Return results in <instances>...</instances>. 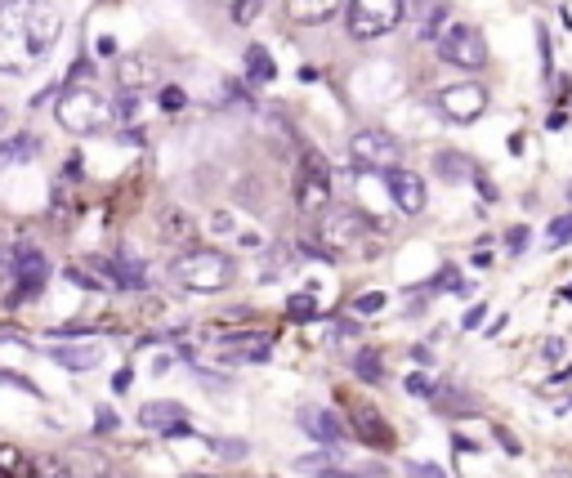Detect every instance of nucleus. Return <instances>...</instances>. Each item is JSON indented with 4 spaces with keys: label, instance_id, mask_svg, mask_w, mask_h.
<instances>
[{
    "label": "nucleus",
    "instance_id": "f257e3e1",
    "mask_svg": "<svg viewBox=\"0 0 572 478\" xmlns=\"http://www.w3.org/2000/svg\"><path fill=\"white\" fill-rule=\"evenodd\" d=\"M170 277L193 295H215L233 282V260L224 251H215V246H193V251H184L170 264Z\"/></svg>",
    "mask_w": 572,
    "mask_h": 478
},
{
    "label": "nucleus",
    "instance_id": "f03ea898",
    "mask_svg": "<svg viewBox=\"0 0 572 478\" xmlns=\"http://www.w3.org/2000/svg\"><path fill=\"white\" fill-rule=\"evenodd\" d=\"M54 117L68 135H99V130L112 126V103L94 85H63Z\"/></svg>",
    "mask_w": 572,
    "mask_h": 478
},
{
    "label": "nucleus",
    "instance_id": "7ed1b4c3",
    "mask_svg": "<svg viewBox=\"0 0 572 478\" xmlns=\"http://www.w3.org/2000/svg\"><path fill=\"white\" fill-rule=\"evenodd\" d=\"M407 18V0H345V27L354 41H380Z\"/></svg>",
    "mask_w": 572,
    "mask_h": 478
},
{
    "label": "nucleus",
    "instance_id": "20e7f679",
    "mask_svg": "<svg viewBox=\"0 0 572 478\" xmlns=\"http://www.w3.org/2000/svg\"><path fill=\"white\" fill-rule=\"evenodd\" d=\"M434 50L443 63H452V68H465V72H479L483 63H488V41H483L479 27L470 23H452L443 27V32L434 36Z\"/></svg>",
    "mask_w": 572,
    "mask_h": 478
},
{
    "label": "nucleus",
    "instance_id": "39448f33",
    "mask_svg": "<svg viewBox=\"0 0 572 478\" xmlns=\"http://www.w3.org/2000/svg\"><path fill=\"white\" fill-rule=\"evenodd\" d=\"M349 161H354V170H376V175H389V170H398V161H403V143H398L389 130H358L354 139H349Z\"/></svg>",
    "mask_w": 572,
    "mask_h": 478
},
{
    "label": "nucleus",
    "instance_id": "423d86ee",
    "mask_svg": "<svg viewBox=\"0 0 572 478\" xmlns=\"http://www.w3.org/2000/svg\"><path fill=\"white\" fill-rule=\"evenodd\" d=\"M295 206H300L304 215H322V210L331 206V166H327V157H318V152H304V161H300Z\"/></svg>",
    "mask_w": 572,
    "mask_h": 478
},
{
    "label": "nucleus",
    "instance_id": "0eeeda50",
    "mask_svg": "<svg viewBox=\"0 0 572 478\" xmlns=\"http://www.w3.org/2000/svg\"><path fill=\"white\" fill-rule=\"evenodd\" d=\"M18 14H23L27 41H32V54L45 59L54 50V41L63 36V14L54 0H18Z\"/></svg>",
    "mask_w": 572,
    "mask_h": 478
},
{
    "label": "nucleus",
    "instance_id": "6e6552de",
    "mask_svg": "<svg viewBox=\"0 0 572 478\" xmlns=\"http://www.w3.org/2000/svg\"><path fill=\"white\" fill-rule=\"evenodd\" d=\"M362 228H367V215L354 206H327L318 215V237H322V251L336 260V251H349V246L362 237Z\"/></svg>",
    "mask_w": 572,
    "mask_h": 478
},
{
    "label": "nucleus",
    "instance_id": "1a4fd4ad",
    "mask_svg": "<svg viewBox=\"0 0 572 478\" xmlns=\"http://www.w3.org/2000/svg\"><path fill=\"white\" fill-rule=\"evenodd\" d=\"M36 63L32 41H27V27L18 5L0 9V72H27Z\"/></svg>",
    "mask_w": 572,
    "mask_h": 478
},
{
    "label": "nucleus",
    "instance_id": "9d476101",
    "mask_svg": "<svg viewBox=\"0 0 572 478\" xmlns=\"http://www.w3.org/2000/svg\"><path fill=\"white\" fill-rule=\"evenodd\" d=\"M9 273H14V286H18V291L9 295V304H27L45 291V282H50V260H45L36 246H14Z\"/></svg>",
    "mask_w": 572,
    "mask_h": 478
},
{
    "label": "nucleus",
    "instance_id": "9b49d317",
    "mask_svg": "<svg viewBox=\"0 0 572 478\" xmlns=\"http://www.w3.org/2000/svg\"><path fill=\"white\" fill-rule=\"evenodd\" d=\"M438 112H443L452 126H470L488 112V90L479 81H456L447 90H438Z\"/></svg>",
    "mask_w": 572,
    "mask_h": 478
},
{
    "label": "nucleus",
    "instance_id": "f8f14e48",
    "mask_svg": "<svg viewBox=\"0 0 572 478\" xmlns=\"http://www.w3.org/2000/svg\"><path fill=\"white\" fill-rule=\"evenodd\" d=\"M300 429L322 447H336L349 438V425L340 420V411H331V407H300Z\"/></svg>",
    "mask_w": 572,
    "mask_h": 478
},
{
    "label": "nucleus",
    "instance_id": "ddd939ff",
    "mask_svg": "<svg viewBox=\"0 0 572 478\" xmlns=\"http://www.w3.org/2000/svg\"><path fill=\"white\" fill-rule=\"evenodd\" d=\"M385 188H389V197H394V206L403 210V215H421L425 210V179L416 175V170H389L385 175Z\"/></svg>",
    "mask_w": 572,
    "mask_h": 478
},
{
    "label": "nucleus",
    "instance_id": "4468645a",
    "mask_svg": "<svg viewBox=\"0 0 572 478\" xmlns=\"http://www.w3.org/2000/svg\"><path fill=\"white\" fill-rule=\"evenodd\" d=\"M50 358L63 362L68 371H94L103 362V349H99V344H90V340H81V344L59 340V344H50Z\"/></svg>",
    "mask_w": 572,
    "mask_h": 478
},
{
    "label": "nucleus",
    "instance_id": "2eb2a0df",
    "mask_svg": "<svg viewBox=\"0 0 572 478\" xmlns=\"http://www.w3.org/2000/svg\"><path fill=\"white\" fill-rule=\"evenodd\" d=\"M345 9V0H286V18L300 27H318L331 23V18Z\"/></svg>",
    "mask_w": 572,
    "mask_h": 478
},
{
    "label": "nucleus",
    "instance_id": "dca6fc26",
    "mask_svg": "<svg viewBox=\"0 0 572 478\" xmlns=\"http://www.w3.org/2000/svg\"><path fill=\"white\" fill-rule=\"evenodd\" d=\"M447 0H412V5H407V14L416 18V41H434L438 36V27L447 23Z\"/></svg>",
    "mask_w": 572,
    "mask_h": 478
},
{
    "label": "nucleus",
    "instance_id": "f3484780",
    "mask_svg": "<svg viewBox=\"0 0 572 478\" xmlns=\"http://www.w3.org/2000/svg\"><path fill=\"white\" fill-rule=\"evenodd\" d=\"M184 420L188 416H184V407H179V403H148V407H139V425L152 429V434H161V438H166L175 425H184Z\"/></svg>",
    "mask_w": 572,
    "mask_h": 478
},
{
    "label": "nucleus",
    "instance_id": "a211bd4d",
    "mask_svg": "<svg viewBox=\"0 0 572 478\" xmlns=\"http://www.w3.org/2000/svg\"><path fill=\"white\" fill-rule=\"evenodd\" d=\"M41 152V139L36 135H9L5 143H0V170H9V166H27V161Z\"/></svg>",
    "mask_w": 572,
    "mask_h": 478
},
{
    "label": "nucleus",
    "instance_id": "6ab92c4d",
    "mask_svg": "<svg viewBox=\"0 0 572 478\" xmlns=\"http://www.w3.org/2000/svg\"><path fill=\"white\" fill-rule=\"evenodd\" d=\"M224 362H269V340H264V336H233V340H224Z\"/></svg>",
    "mask_w": 572,
    "mask_h": 478
},
{
    "label": "nucleus",
    "instance_id": "aec40b11",
    "mask_svg": "<svg viewBox=\"0 0 572 478\" xmlns=\"http://www.w3.org/2000/svg\"><path fill=\"white\" fill-rule=\"evenodd\" d=\"M354 425H358V438H362V443H371V447H385V443H389V425H385V420H380L371 407H358V411H354Z\"/></svg>",
    "mask_w": 572,
    "mask_h": 478
},
{
    "label": "nucleus",
    "instance_id": "412c9836",
    "mask_svg": "<svg viewBox=\"0 0 572 478\" xmlns=\"http://www.w3.org/2000/svg\"><path fill=\"white\" fill-rule=\"evenodd\" d=\"M246 76H251L255 85H269L273 76H278V63L269 59V50H264V45H251V50H246Z\"/></svg>",
    "mask_w": 572,
    "mask_h": 478
},
{
    "label": "nucleus",
    "instance_id": "4be33fe9",
    "mask_svg": "<svg viewBox=\"0 0 572 478\" xmlns=\"http://www.w3.org/2000/svg\"><path fill=\"white\" fill-rule=\"evenodd\" d=\"M434 170L443 179H452V184H465V170H470V161L461 157V152H438L434 157Z\"/></svg>",
    "mask_w": 572,
    "mask_h": 478
},
{
    "label": "nucleus",
    "instance_id": "5701e85b",
    "mask_svg": "<svg viewBox=\"0 0 572 478\" xmlns=\"http://www.w3.org/2000/svg\"><path fill=\"white\" fill-rule=\"evenodd\" d=\"M143 81H148V63H143V59H126V63H121V90L139 94Z\"/></svg>",
    "mask_w": 572,
    "mask_h": 478
},
{
    "label": "nucleus",
    "instance_id": "b1692460",
    "mask_svg": "<svg viewBox=\"0 0 572 478\" xmlns=\"http://www.w3.org/2000/svg\"><path fill=\"white\" fill-rule=\"evenodd\" d=\"M295 470H300V474H313V478H318V474L336 470V452H331V447H327V452H313V456H300V461H295Z\"/></svg>",
    "mask_w": 572,
    "mask_h": 478
},
{
    "label": "nucleus",
    "instance_id": "393cba45",
    "mask_svg": "<svg viewBox=\"0 0 572 478\" xmlns=\"http://www.w3.org/2000/svg\"><path fill=\"white\" fill-rule=\"evenodd\" d=\"M161 233H166L170 242H188V237H193V219H188L184 210H170L166 224H161Z\"/></svg>",
    "mask_w": 572,
    "mask_h": 478
},
{
    "label": "nucleus",
    "instance_id": "a878e982",
    "mask_svg": "<svg viewBox=\"0 0 572 478\" xmlns=\"http://www.w3.org/2000/svg\"><path fill=\"white\" fill-rule=\"evenodd\" d=\"M139 94H121L117 103H112V121H121V126H135L139 121Z\"/></svg>",
    "mask_w": 572,
    "mask_h": 478
},
{
    "label": "nucleus",
    "instance_id": "bb28decb",
    "mask_svg": "<svg viewBox=\"0 0 572 478\" xmlns=\"http://www.w3.org/2000/svg\"><path fill=\"white\" fill-rule=\"evenodd\" d=\"M354 371H358L362 380H380V358L371 349H358L354 353Z\"/></svg>",
    "mask_w": 572,
    "mask_h": 478
},
{
    "label": "nucleus",
    "instance_id": "cd10ccee",
    "mask_svg": "<svg viewBox=\"0 0 572 478\" xmlns=\"http://www.w3.org/2000/svg\"><path fill=\"white\" fill-rule=\"evenodd\" d=\"M260 9H264V0H237L233 5V23H255V18H260Z\"/></svg>",
    "mask_w": 572,
    "mask_h": 478
},
{
    "label": "nucleus",
    "instance_id": "c85d7f7f",
    "mask_svg": "<svg viewBox=\"0 0 572 478\" xmlns=\"http://www.w3.org/2000/svg\"><path fill=\"white\" fill-rule=\"evenodd\" d=\"M380 309H385V291H367L354 300V313H362V318H367V313H380Z\"/></svg>",
    "mask_w": 572,
    "mask_h": 478
},
{
    "label": "nucleus",
    "instance_id": "c756f323",
    "mask_svg": "<svg viewBox=\"0 0 572 478\" xmlns=\"http://www.w3.org/2000/svg\"><path fill=\"white\" fill-rule=\"evenodd\" d=\"M286 313H291V318H313V295L309 291L291 295V300H286Z\"/></svg>",
    "mask_w": 572,
    "mask_h": 478
},
{
    "label": "nucleus",
    "instance_id": "7c9ffc66",
    "mask_svg": "<svg viewBox=\"0 0 572 478\" xmlns=\"http://www.w3.org/2000/svg\"><path fill=\"white\" fill-rule=\"evenodd\" d=\"M564 242H572V215H559L550 224V246H564Z\"/></svg>",
    "mask_w": 572,
    "mask_h": 478
},
{
    "label": "nucleus",
    "instance_id": "2f4dec72",
    "mask_svg": "<svg viewBox=\"0 0 572 478\" xmlns=\"http://www.w3.org/2000/svg\"><path fill=\"white\" fill-rule=\"evenodd\" d=\"M184 103H188V94L179 90V85H166V90H161V108H166V112H179Z\"/></svg>",
    "mask_w": 572,
    "mask_h": 478
},
{
    "label": "nucleus",
    "instance_id": "473e14b6",
    "mask_svg": "<svg viewBox=\"0 0 572 478\" xmlns=\"http://www.w3.org/2000/svg\"><path fill=\"white\" fill-rule=\"evenodd\" d=\"M32 478H72L68 470H63L59 461H50V456H45V461H36V470H32Z\"/></svg>",
    "mask_w": 572,
    "mask_h": 478
},
{
    "label": "nucleus",
    "instance_id": "72a5a7b5",
    "mask_svg": "<svg viewBox=\"0 0 572 478\" xmlns=\"http://www.w3.org/2000/svg\"><path fill=\"white\" fill-rule=\"evenodd\" d=\"M523 246H528V228H510V233H505V251L523 255Z\"/></svg>",
    "mask_w": 572,
    "mask_h": 478
},
{
    "label": "nucleus",
    "instance_id": "f704fd0d",
    "mask_svg": "<svg viewBox=\"0 0 572 478\" xmlns=\"http://www.w3.org/2000/svg\"><path fill=\"white\" fill-rule=\"evenodd\" d=\"M429 376H421V371H416V376H407V394H416V398H429Z\"/></svg>",
    "mask_w": 572,
    "mask_h": 478
},
{
    "label": "nucleus",
    "instance_id": "c9c22d12",
    "mask_svg": "<svg viewBox=\"0 0 572 478\" xmlns=\"http://www.w3.org/2000/svg\"><path fill=\"white\" fill-rule=\"evenodd\" d=\"M483 318H488V309H483V304H474V309L465 313V322H461V327H479Z\"/></svg>",
    "mask_w": 572,
    "mask_h": 478
},
{
    "label": "nucleus",
    "instance_id": "e433bc0d",
    "mask_svg": "<svg viewBox=\"0 0 572 478\" xmlns=\"http://www.w3.org/2000/svg\"><path fill=\"white\" fill-rule=\"evenodd\" d=\"M211 224H215V233H233V215H228V210H219Z\"/></svg>",
    "mask_w": 572,
    "mask_h": 478
},
{
    "label": "nucleus",
    "instance_id": "4c0bfd02",
    "mask_svg": "<svg viewBox=\"0 0 572 478\" xmlns=\"http://www.w3.org/2000/svg\"><path fill=\"white\" fill-rule=\"evenodd\" d=\"M130 380H135V376H130V367H126V371H117V376H112V389H117V394H126Z\"/></svg>",
    "mask_w": 572,
    "mask_h": 478
},
{
    "label": "nucleus",
    "instance_id": "58836bf2",
    "mask_svg": "<svg viewBox=\"0 0 572 478\" xmlns=\"http://www.w3.org/2000/svg\"><path fill=\"white\" fill-rule=\"evenodd\" d=\"M99 429H103V434H108V429H117V416H112V411H108V407H103V411H99Z\"/></svg>",
    "mask_w": 572,
    "mask_h": 478
},
{
    "label": "nucleus",
    "instance_id": "ea45409f",
    "mask_svg": "<svg viewBox=\"0 0 572 478\" xmlns=\"http://www.w3.org/2000/svg\"><path fill=\"white\" fill-rule=\"evenodd\" d=\"M412 470H416V478H443V474L434 470V465H412Z\"/></svg>",
    "mask_w": 572,
    "mask_h": 478
},
{
    "label": "nucleus",
    "instance_id": "a19ab883",
    "mask_svg": "<svg viewBox=\"0 0 572 478\" xmlns=\"http://www.w3.org/2000/svg\"><path fill=\"white\" fill-rule=\"evenodd\" d=\"M9 260H14V251H5V246H0V273H9Z\"/></svg>",
    "mask_w": 572,
    "mask_h": 478
},
{
    "label": "nucleus",
    "instance_id": "79ce46f5",
    "mask_svg": "<svg viewBox=\"0 0 572 478\" xmlns=\"http://www.w3.org/2000/svg\"><path fill=\"white\" fill-rule=\"evenodd\" d=\"M318 478H362V474H345V470H327V474H318Z\"/></svg>",
    "mask_w": 572,
    "mask_h": 478
},
{
    "label": "nucleus",
    "instance_id": "37998d69",
    "mask_svg": "<svg viewBox=\"0 0 572 478\" xmlns=\"http://www.w3.org/2000/svg\"><path fill=\"white\" fill-rule=\"evenodd\" d=\"M9 126V112H5V103H0V130H5Z\"/></svg>",
    "mask_w": 572,
    "mask_h": 478
},
{
    "label": "nucleus",
    "instance_id": "c03bdc74",
    "mask_svg": "<svg viewBox=\"0 0 572 478\" xmlns=\"http://www.w3.org/2000/svg\"><path fill=\"white\" fill-rule=\"evenodd\" d=\"M9 5H18V0H0V9H9Z\"/></svg>",
    "mask_w": 572,
    "mask_h": 478
},
{
    "label": "nucleus",
    "instance_id": "a18cd8bd",
    "mask_svg": "<svg viewBox=\"0 0 572 478\" xmlns=\"http://www.w3.org/2000/svg\"><path fill=\"white\" fill-rule=\"evenodd\" d=\"M188 478H219V474H188Z\"/></svg>",
    "mask_w": 572,
    "mask_h": 478
},
{
    "label": "nucleus",
    "instance_id": "49530a36",
    "mask_svg": "<svg viewBox=\"0 0 572 478\" xmlns=\"http://www.w3.org/2000/svg\"><path fill=\"white\" fill-rule=\"evenodd\" d=\"M94 478H117V474H108V470H103V474H94Z\"/></svg>",
    "mask_w": 572,
    "mask_h": 478
},
{
    "label": "nucleus",
    "instance_id": "de8ad7c7",
    "mask_svg": "<svg viewBox=\"0 0 572 478\" xmlns=\"http://www.w3.org/2000/svg\"><path fill=\"white\" fill-rule=\"evenodd\" d=\"M568 202H572V184H568Z\"/></svg>",
    "mask_w": 572,
    "mask_h": 478
},
{
    "label": "nucleus",
    "instance_id": "09e8293b",
    "mask_svg": "<svg viewBox=\"0 0 572 478\" xmlns=\"http://www.w3.org/2000/svg\"><path fill=\"white\" fill-rule=\"evenodd\" d=\"M228 5H237V0H228Z\"/></svg>",
    "mask_w": 572,
    "mask_h": 478
}]
</instances>
